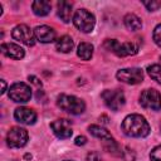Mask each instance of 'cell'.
<instances>
[{
  "mask_svg": "<svg viewBox=\"0 0 161 161\" xmlns=\"http://www.w3.org/2000/svg\"><path fill=\"white\" fill-rule=\"evenodd\" d=\"M73 23L77 29H79L83 33H91L94 28L96 19L92 13H89L87 9H78L73 15Z\"/></svg>",
  "mask_w": 161,
  "mask_h": 161,
  "instance_id": "obj_3",
  "label": "cell"
},
{
  "mask_svg": "<svg viewBox=\"0 0 161 161\" xmlns=\"http://www.w3.org/2000/svg\"><path fill=\"white\" fill-rule=\"evenodd\" d=\"M104 48L112 53H114L118 57H127V55H133L137 53L138 47L135 43H119L116 39H108L104 42Z\"/></svg>",
  "mask_w": 161,
  "mask_h": 161,
  "instance_id": "obj_4",
  "label": "cell"
},
{
  "mask_svg": "<svg viewBox=\"0 0 161 161\" xmlns=\"http://www.w3.org/2000/svg\"><path fill=\"white\" fill-rule=\"evenodd\" d=\"M11 35L15 40L25 44V45H34L35 43V34H34V30H31L28 25L25 24H20V25H16L13 31H11Z\"/></svg>",
  "mask_w": 161,
  "mask_h": 161,
  "instance_id": "obj_8",
  "label": "cell"
},
{
  "mask_svg": "<svg viewBox=\"0 0 161 161\" xmlns=\"http://www.w3.org/2000/svg\"><path fill=\"white\" fill-rule=\"evenodd\" d=\"M57 104L60 109H63L70 114H80L86 108L83 99H80L75 96H69V94L58 96Z\"/></svg>",
  "mask_w": 161,
  "mask_h": 161,
  "instance_id": "obj_2",
  "label": "cell"
},
{
  "mask_svg": "<svg viewBox=\"0 0 161 161\" xmlns=\"http://www.w3.org/2000/svg\"><path fill=\"white\" fill-rule=\"evenodd\" d=\"M9 97L16 103H25L31 97V89L25 83H14L9 88Z\"/></svg>",
  "mask_w": 161,
  "mask_h": 161,
  "instance_id": "obj_7",
  "label": "cell"
},
{
  "mask_svg": "<svg viewBox=\"0 0 161 161\" xmlns=\"http://www.w3.org/2000/svg\"><path fill=\"white\" fill-rule=\"evenodd\" d=\"M87 142V138L84 137V136H78L77 138H75V141H74V143L77 145V146H82V145H84Z\"/></svg>",
  "mask_w": 161,
  "mask_h": 161,
  "instance_id": "obj_26",
  "label": "cell"
},
{
  "mask_svg": "<svg viewBox=\"0 0 161 161\" xmlns=\"http://www.w3.org/2000/svg\"><path fill=\"white\" fill-rule=\"evenodd\" d=\"M73 5L68 1H60L58 3V16L64 21L69 23L72 19V13H73Z\"/></svg>",
  "mask_w": 161,
  "mask_h": 161,
  "instance_id": "obj_15",
  "label": "cell"
},
{
  "mask_svg": "<svg viewBox=\"0 0 161 161\" xmlns=\"http://www.w3.org/2000/svg\"><path fill=\"white\" fill-rule=\"evenodd\" d=\"M102 99L106 106L113 111H118L125 104V94L118 89H106L102 93Z\"/></svg>",
  "mask_w": 161,
  "mask_h": 161,
  "instance_id": "obj_9",
  "label": "cell"
},
{
  "mask_svg": "<svg viewBox=\"0 0 161 161\" xmlns=\"http://www.w3.org/2000/svg\"><path fill=\"white\" fill-rule=\"evenodd\" d=\"M152 36H153V42H155L158 47H161V24L156 25V28L153 29Z\"/></svg>",
  "mask_w": 161,
  "mask_h": 161,
  "instance_id": "obj_24",
  "label": "cell"
},
{
  "mask_svg": "<svg viewBox=\"0 0 161 161\" xmlns=\"http://www.w3.org/2000/svg\"><path fill=\"white\" fill-rule=\"evenodd\" d=\"M104 148H106L108 152H111V153H113V155H116V156H122V151H121L119 146L117 145V142H116L113 138L104 140Z\"/></svg>",
  "mask_w": 161,
  "mask_h": 161,
  "instance_id": "obj_21",
  "label": "cell"
},
{
  "mask_svg": "<svg viewBox=\"0 0 161 161\" xmlns=\"http://www.w3.org/2000/svg\"><path fill=\"white\" fill-rule=\"evenodd\" d=\"M74 47V42L73 39L69 36V35H63L60 36L57 43H55V48L58 52H62V53H69Z\"/></svg>",
  "mask_w": 161,
  "mask_h": 161,
  "instance_id": "obj_17",
  "label": "cell"
},
{
  "mask_svg": "<svg viewBox=\"0 0 161 161\" xmlns=\"http://www.w3.org/2000/svg\"><path fill=\"white\" fill-rule=\"evenodd\" d=\"M30 79H31V82H33V83H35L36 86H42V83H40L35 77H33V75H31V77H29V80H30Z\"/></svg>",
  "mask_w": 161,
  "mask_h": 161,
  "instance_id": "obj_28",
  "label": "cell"
},
{
  "mask_svg": "<svg viewBox=\"0 0 161 161\" xmlns=\"http://www.w3.org/2000/svg\"><path fill=\"white\" fill-rule=\"evenodd\" d=\"M123 21H125V25L128 30L131 31H137L142 28V21L141 19L135 15V14H127L125 18H123Z\"/></svg>",
  "mask_w": 161,
  "mask_h": 161,
  "instance_id": "obj_18",
  "label": "cell"
},
{
  "mask_svg": "<svg viewBox=\"0 0 161 161\" xmlns=\"http://www.w3.org/2000/svg\"><path fill=\"white\" fill-rule=\"evenodd\" d=\"M117 79L127 84H138L143 79V72L140 68H125L119 69L116 74Z\"/></svg>",
  "mask_w": 161,
  "mask_h": 161,
  "instance_id": "obj_10",
  "label": "cell"
},
{
  "mask_svg": "<svg viewBox=\"0 0 161 161\" xmlns=\"http://www.w3.org/2000/svg\"><path fill=\"white\" fill-rule=\"evenodd\" d=\"M65 161H69V160H65Z\"/></svg>",
  "mask_w": 161,
  "mask_h": 161,
  "instance_id": "obj_30",
  "label": "cell"
},
{
  "mask_svg": "<svg viewBox=\"0 0 161 161\" xmlns=\"http://www.w3.org/2000/svg\"><path fill=\"white\" fill-rule=\"evenodd\" d=\"M147 73L153 80L161 83V64H152L147 67Z\"/></svg>",
  "mask_w": 161,
  "mask_h": 161,
  "instance_id": "obj_22",
  "label": "cell"
},
{
  "mask_svg": "<svg viewBox=\"0 0 161 161\" xmlns=\"http://www.w3.org/2000/svg\"><path fill=\"white\" fill-rule=\"evenodd\" d=\"M88 132H89L92 136H94V137H97V138H101V140H103V141L112 138L111 133H109L104 127L98 126V125H92V126H89V127H88Z\"/></svg>",
  "mask_w": 161,
  "mask_h": 161,
  "instance_id": "obj_19",
  "label": "cell"
},
{
  "mask_svg": "<svg viewBox=\"0 0 161 161\" xmlns=\"http://www.w3.org/2000/svg\"><path fill=\"white\" fill-rule=\"evenodd\" d=\"M1 52L3 54H5L6 57L9 58H13V59H21L24 57V49L18 45V44H14V43H4L1 44Z\"/></svg>",
  "mask_w": 161,
  "mask_h": 161,
  "instance_id": "obj_14",
  "label": "cell"
},
{
  "mask_svg": "<svg viewBox=\"0 0 161 161\" xmlns=\"http://www.w3.org/2000/svg\"><path fill=\"white\" fill-rule=\"evenodd\" d=\"M31 9H33V11H34L35 15H38V16H45V15H48L50 13L52 6L45 0H36V1H34L31 4Z\"/></svg>",
  "mask_w": 161,
  "mask_h": 161,
  "instance_id": "obj_16",
  "label": "cell"
},
{
  "mask_svg": "<svg viewBox=\"0 0 161 161\" xmlns=\"http://www.w3.org/2000/svg\"><path fill=\"white\" fill-rule=\"evenodd\" d=\"M150 158L151 161H161V145L152 148V151L150 152Z\"/></svg>",
  "mask_w": 161,
  "mask_h": 161,
  "instance_id": "obj_23",
  "label": "cell"
},
{
  "mask_svg": "<svg viewBox=\"0 0 161 161\" xmlns=\"http://www.w3.org/2000/svg\"><path fill=\"white\" fill-rule=\"evenodd\" d=\"M35 39L40 43H50L55 40V30L48 25H39L34 29Z\"/></svg>",
  "mask_w": 161,
  "mask_h": 161,
  "instance_id": "obj_13",
  "label": "cell"
},
{
  "mask_svg": "<svg viewBox=\"0 0 161 161\" xmlns=\"http://www.w3.org/2000/svg\"><path fill=\"white\" fill-rule=\"evenodd\" d=\"M14 117L23 125H33L36 121V113L28 107H18L14 112Z\"/></svg>",
  "mask_w": 161,
  "mask_h": 161,
  "instance_id": "obj_12",
  "label": "cell"
},
{
  "mask_svg": "<svg viewBox=\"0 0 161 161\" xmlns=\"http://www.w3.org/2000/svg\"><path fill=\"white\" fill-rule=\"evenodd\" d=\"M1 84H3V89H1V93H4L6 91V84H5V80H1Z\"/></svg>",
  "mask_w": 161,
  "mask_h": 161,
  "instance_id": "obj_29",
  "label": "cell"
},
{
  "mask_svg": "<svg viewBox=\"0 0 161 161\" xmlns=\"http://www.w3.org/2000/svg\"><path fill=\"white\" fill-rule=\"evenodd\" d=\"M77 54H78V57H79L80 59H83V60L91 59L92 55H93V45H92L91 43H86V42L80 43V44L78 45Z\"/></svg>",
  "mask_w": 161,
  "mask_h": 161,
  "instance_id": "obj_20",
  "label": "cell"
},
{
  "mask_svg": "<svg viewBox=\"0 0 161 161\" xmlns=\"http://www.w3.org/2000/svg\"><path fill=\"white\" fill-rule=\"evenodd\" d=\"M50 128L53 131V133L58 137V138H69L73 133V130H72V123L70 121L65 119V118H58L55 119L54 122H52L50 125Z\"/></svg>",
  "mask_w": 161,
  "mask_h": 161,
  "instance_id": "obj_11",
  "label": "cell"
},
{
  "mask_svg": "<svg viewBox=\"0 0 161 161\" xmlns=\"http://www.w3.org/2000/svg\"><path fill=\"white\" fill-rule=\"evenodd\" d=\"M143 5L150 11H153V10H157L158 8H161V1H143Z\"/></svg>",
  "mask_w": 161,
  "mask_h": 161,
  "instance_id": "obj_25",
  "label": "cell"
},
{
  "mask_svg": "<svg viewBox=\"0 0 161 161\" xmlns=\"http://www.w3.org/2000/svg\"><path fill=\"white\" fill-rule=\"evenodd\" d=\"M122 131L130 137H146L150 133V125L141 114H128L122 122Z\"/></svg>",
  "mask_w": 161,
  "mask_h": 161,
  "instance_id": "obj_1",
  "label": "cell"
},
{
  "mask_svg": "<svg viewBox=\"0 0 161 161\" xmlns=\"http://www.w3.org/2000/svg\"><path fill=\"white\" fill-rule=\"evenodd\" d=\"M6 142L9 147L20 148L28 142V132L21 127H13L6 135Z\"/></svg>",
  "mask_w": 161,
  "mask_h": 161,
  "instance_id": "obj_6",
  "label": "cell"
},
{
  "mask_svg": "<svg viewBox=\"0 0 161 161\" xmlns=\"http://www.w3.org/2000/svg\"><path fill=\"white\" fill-rule=\"evenodd\" d=\"M140 104L143 108L158 111L161 109V94L153 88L145 89L140 96Z\"/></svg>",
  "mask_w": 161,
  "mask_h": 161,
  "instance_id": "obj_5",
  "label": "cell"
},
{
  "mask_svg": "<svg viewBox=\"0 0 161 161\" xmlns=\"http://www.w3.org/2000/svg\"><path fill=\"white\" fill-rule=\"evenodd\" d=\"M88 160L89 161H101V157H98V155L96 152H92L88 155Z\"/></svg>",
  "mask_w": 161,
  "mask_h": 161,
  "instance_id": "obj_27",
  "label": "cell"
}]
</instances>
